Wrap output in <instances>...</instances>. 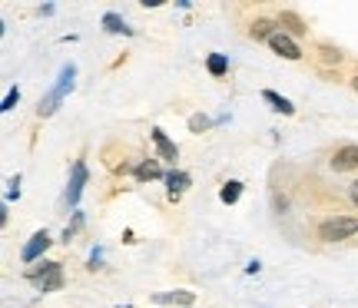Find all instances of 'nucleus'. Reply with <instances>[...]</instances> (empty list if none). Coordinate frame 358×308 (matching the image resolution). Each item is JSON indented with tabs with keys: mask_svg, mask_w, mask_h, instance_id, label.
Segmentation results:
<instances>
[{
	"mask_svg": "<svg viewBox=\"0 0 358 308\" xmlns=\"http://www.w3.org/2000/svg\"><path fill=\"white\" fill-rule=\"evenodd\" d=\"M358 232V219L352 215H335V219H325L319 226V239L322 242H345Z\"/></svg>",
	"mask_w": 358,
	"mask_h": 308,
	"instance_id": "obj_1",
	"label": "nucleus"
},
{
	"mask_svg": "<svg viewBox=\"0 0 358 308\" xmlns=\"http://www.w3.org/2000/svg\"><path fill=\"white\" fill-rule=\"evenodd\" d=\"M27 279H30L40 292L63 289V269H60V262H40V269H30L27 272Z\"/></svg>",
	"mask_w": 358,
	"mask_h": 308,
	"instance_id": "obj_2",
	"label": "nucleus"
},
{
	"mask_svg": "<svg viewBox=\"0 0 358 308\" xmlns=\"http://www.w3.org/2000/svg\"><path fill=\"white\" fill-rule=\"evenodd\" d=\"M328 166L335 169V173H355L358 169V146H339L332 159H328Z\"/></svg>",
	"mask_w": 358,
	"mask_h": 308,
	"instance_id": "obj_3",
	"label": "nucleus"
},
{
	"mask_svg": "<svg viewBox=\"0 0 358 308\" xmlns=\"http://www.w3.org/2000/svg\"><path fill=\"white\" fill-rule=\"evenodd\" d=\"M269 47H272V50H276L279 57H285V60H302V50H299V43H295V40L289 37L285 30H279L276 37L269 40Z\"/></svg>",
	"mask_w": 358,
	"mask_h": 308,
	"instance_id": "obj_4",
	"label": "nucleus"
},
{
	"mask_svg": "<svg viewBox=\"0 0 358 308\" xmlns=\"http://www.w3.org/2000/svg\"><path fill=\"white\" fill-rule=\"evenodd\" d=\"M279 27H285V34H289V37H302V34L309 30V27L302 23L299 14H292V10H282V14H279Z\"/></svg>",
	"mask_w": 358,
	"mask_h": 308,
	"instance_id": "obj_5",
	"label": "nucleus"
},
{
	"mask_svg": "<svg viewBox=\"0 0 358 308\" xmlns=\"http://www.w3.org/2000/svg\"><path fill=\"white\" fill-rule=\"evenodd\" d=\"M47 246H50V235H47V232H37V235L30 239V246L23 249V262H34L37 255H43V252H47Z\"/></svg>",
	"mask_w": 358,
	"mask_h": 308,
	"instance_id": "obj_6",
	"label": "nucleus"
},
{
	"mask_svg": "<svg viewBox=\"0 0 358 308\" xmlns=\"http://www.w3.org/2000/svg\"><path fill=\"white\" fill-rule=\"evenodd\" d=\"M276 34H279V27H276L272 20H265V17H259L252 27H249V37L252 40H272Z\"/></svg>",
	"mask_w": 358,
	"mask_h": 308,
	"instance_id": "obj_7",
	"label": "nucleus"
},
{
	"mask_svg": "<svg viewBox=\"0 0 358 308\" xmlns=\"http://www.w3.org/2000/svg\"><path fill=\"white\" fill-rule=\"evenodd\" d=\"M83 182H87V166L83 163H76L74 166V182H70V189H67V202H76L80 193H83Z\"/></svg>",
	"mask_w": 358,
	"mask_h": 308,
	"instance_id": "obj_8",
	"label": "nucleus"
},
{
	"mask_svg": "<svg viewBox=\"0 0 358 308\" xmlns=\"http://www.w3.org/2000/svg\"><path fill=\"white\" fill-rule=\"evenodd\" d=\"M153 143H156V150H159V156L163 159H170V163H176V156H179V150L172 146L170 139H166V133L163 130H153Z\"/></svg>",
	"mask_w": 358,
	"mask_h": 308,
	"instance_id": "obj_9",
	"label": "nucleus"
},
{
	"mask_svg": "<svg viewBox=\"0 0 358 308\" xmlns=\"http://www.w3.org/2000/svg\"><path fill=\"white\" fill-rule=\"evenodd\" d=\"M166 182H170V199H179V196L186 193L189 176H186V173H176V169H172V173L166 176Z\"/></svg>",
	"mask_w": 358,
	"mask_h": 308,
	"instance_id": "obj_10",
	"label": "nucleus"
},
{
	"mask_svg": "<svg viewBox=\"0 0 358 308\" xmlns=\"http://www.w3.org/2000/svg\"><path fill=\"white\" fill-rule=\"evenodd\" d=\"M156 302H163V305H170V302H176V305H192L196 295L192 292H170V295H156Z\"/></svg>",
	"mask_w": 358,
	"mask_h": 308,
	"instance_id": "obj_11",
	"label": "nucleus"
},
{
	"mask_svg": "<svg viewBox=\"0 0 358 308\" xmlns=\"http://www.w3.org/2000/svg\"><path fill=\"white\" fill-rule=\"evenodd\" d=\"M159 176H163V169H159V163H139V166H136V179H139V182H146V179H159Z\"/></svg>",
	"mask_w": 358,
	"mask_h": 308,
	"instance_id": "obj_12",
	"label": "nucleus"
},
{
	"mask_svg": "<svg viewBox=\"0 0 358 308\" xmlns=\"http://www.w3.org/2000/svg\"><path fill=\"white\" fill-rule=\"evenodd\" d=\"M262 99H269V103H272V106H276L279 113H285V116H292V113H295V106H292V103H289L285 97H279V93H272V90H265Z\"/></svg>",
	"mask_w": 358,
	"mask_h": 308,
	"instance_id": "obj_13",
	"label": "nucleus"
},
{
	"mask_svg": "<svg viewBox=\"0 0 358 308\" xmlns=\"http://www.w3.org/2000/svg\"><path fill=\"white\" fill-rule=\"evenodd\" d=\"M206 67H209V73H212V77H223V73L229 70V60L223 57V54H209Z\"/></svg>",
	"mask_w": 358,
	"mask_h": 308,
	"instance_id": "obj_14",
	"label": "nucleus"
},
{
	"mask_svg": "<svg viewBox=\"0 0 358 308\" xmlns=\"http://www.w3.org/2000/svg\"><path fill=\"white\" fill-rule=\"evenodd\" d=\"M103 27H107V30H110V34H126V37H130V34H133L130 27H126V23H123V20L116 17V14H107V17H103Z\"/></svg>",
	"mask_w": 358,
	"mask_h": 308,
	"instance_id": "obj_15",
	"label": "nucleus"
},
{
	"mask_svg": "<svg viewBox=\"0 0 358 308\" xmlns=\"http://www.w3.org/2000/svg\"><path fill=\"white\" fill-rule=\"evenodd\" d=\"M319 54H322V63H335V67L342 63V50L339 47H332V43H322Z\"/></svg>",
	"mask_w": 358,
	"mask_h": 308,
	"instance_id": "obj_16",
	"label": "nucleus"
},
{
	"mask_svg": "<svg viewBox=\"0 0 358 308\" xmlns=\"http://www.w3.org/2000/svg\"><path fill=\"white\" fill-rule=\"evenodd\" d=\"M219 196H223V202H236V199L243 196V182H236V179H232V182H226Z\"/></svg>",
	"mask_w": 358,
	"mask_h": 308,
	"instance_id": "obj_17",
	"label": "nucleus"
},
{
	"mask_svg": "<svg viewBox=\"0 0 358 308\" xmlns=\"http://www.w3.org/2000/svg\"><path fill=\"white\" fill-rule=\"evenodd\" d=\"M206 126H209L206 116H192V119H189V130H192V133H203Z\"/></svg>",
	"mask_w": 358,
	"mask_h": 308,
	"instance_id": "obj_18",
	"label": "nucleus"
},
{
	"mask_svg": "<svg viewBox=\"0 0 358 308\" xmlns=\"http://www.w3.org/2000/svg\"><path fill=\"white\" fill-rule=\"evenodd\" d=\"M17 99H20V93H17V86H14V90L3 97V106H0V110H14V103H17Z\"/></svg>",
	"mask_w": 358,
	"mask_h": 308,
	"instance_id": "obj_19",
	"label": "nucleus"
},
{
	"mask_svg": "<svg viewBox=\"0 0 358 308\" xmlns=\"http://www.w3.org/2000/svg\"><path fill=\"white\" fill-rule=\"evenodd\" d=\"M348 196H352V202H355V206H358V179H355V182H352V189H348Z\"/></svg>",
	"mask_w": 358,
	"mask_h": 308,
	"instance_id": "obj_20",
	"label": "nucleus"
},
{
	"mask_svg": "<svg viewBox=\"0 0 358 308\" xmlns=\"http://www.w3.org/2000/svg\"><path fill=\"white\" fill-rule=\"evenodd\" d=\"M352 90H355V93H358V77H355V80H352Z\"/></svg>",
	"mask_w": 358,
	"mask_h": 308,
	"instance_id": "obj_21",
	"label": "nucleus"
}]
</instances>
